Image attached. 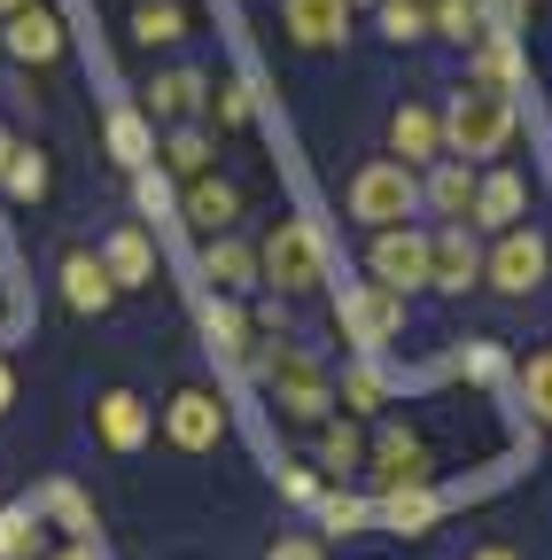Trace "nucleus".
I'll return each instance as SVG.
<instances>
[{
    "label": "nucleus",
    "instance_id": "30",
    "mask_svg": "<svg viewBox=\"0 0 552 560\" xmlns=\"http://www.w3.org/2000/svg\"><path fill=\"white\" fill-rule=\"evenodd\" d=\"M0 187H9V202H39V195H47V156L16 140V156L0 164Z\"/></svg>",
    "mask_w": 552,
    "mask_h": 560
},
{
    "label": "nucleus",
    "instance_id": "42",
    "mask_svg": "<svg viewBox=\"0 0 552 560\" xmlns=\"http://www.w3.org/2000/svg\"><path fill=\"white\" fill-rule=\"evenodd\" d=\"M9 405H16V366L0 359V412H9Z\"/></svg>",
    "mask_w": 552,
    "mask_h": 560
},
{
    "label": "nucleus",
    "instance_id": "44",
    "mask_svg": "<svg viewBox=\"0 0 552 560\" xmlns=\"http://www.w3.org/2000/svg\"><path fill=\"white\" fill-rule=\"evenodd\" d=\"M9 156H16V132H9V125H0V164H9Z\"/></svg>",
    "mask_w": 552,
    "mask_h": 560
},
{
    "label": "nucleus",
    "instance_id": "45",
    "mask_svg": "<svg viewBox=\"0 0 552 560\" xmlns=\"http://www.w3.org/2000/svg\"><path fill=\"white\" fill-rule=\"evenodd\" d=\"M16 9H32V0H0V16H16Z\"/></svg>",
    "mask_w": 552,
    "mask_h": 560
},
{
    "label": "nucleus",
    "instance_id": "5",
    "mask_svg": "<svg viewBox=\"0 0 552 560\" xmlns=\"http://www.w3.org/2000/svg\"><path fill=\"white\" fill-rule=\"evenodd\" d=\"M164 436H172V452H187V459L219 452V444H226V397L202 389V382L172 389V397H164Z\"/></svg>",
    "mask_w": 552,
    "mask_h": 560
},
{
    "label": "nucleus",
    "instance_id": "2",
    "mask_svg": "<svg viewBox=\"0 0 552 560\" xmlns=\"http://www.w3.org/2000/svg\"><path fill=\"white\" fill-rule=\"evenodd\" d=\"M342 210H351L359 226H404L412 210H421V172L412 164H397V156H374V164H359L351 172V187H342Z\"/></svg>",
    "mask_w": 552,
    "mask_h": 560
},
{
    "label": "nucleus",
    "instance_id": "24",
    "mask_svg": "<svg viewBox=\"0 0 552 560\" xmlns=\"http://www.w3.org/2000/svg\"><path fill=\"white\" fill-rule=\"evenodd\" d=\"M474 86L521 94V47H514V32H482L474 39Z\"/></svg>",
    "mask_w": 552,
    "mask_h": 560
},
{
    "label": "nucleus",
    "instance_id": "23",
    "mask_svg": "<svg viewBox=\"0 0 552 560\" xmlns=\"http://www.w3.org/2000/svg\"><path fill=\"white\" fill-rule=\"evenodd\" d=\"M436 514H444V499H436L428 482H421V490H381V499H374V522L397 529V537H428Z\"/></svg>",
    "mask_w": 552,
    "mask_h": 560
},
{
    "label": "nucleus",
    "instance_id": "8",
    "mask_svg": "<svg viewBox=\"0 0 552 560\" xmlns=\"http://www.w3.org/2000/svg\"><path fill=\"white\" fill-rule=\"evenodd\" d=\"M366 272L381 280V289H397V296L428 289V234L421 226H381L374 249H366Z\"/></svg>",
    "mask_w": 552,
    "mask_h": 560
},
{
    "label": "nucleus",
    "instance_id": "10",
    "mask_svg": "<svg viewBox=\"0 0 552 560\" xmlns=\"http://www.w3.org/2000/svg\"><path fill=\"white\" fill-rule=\"evenodd\" d=\"M428 289H444V296L482 289V242H474V226H436L428 234Z\"/></svg>",
    "mask_w": 552,
    "mask_h": 560
},
{
    "label": "nucleus",
    "instance_id": "41",
    "mask_svg": "<svg viewBox=\"0 0 552 560\" xmlns=\"http://www.w3.org/2000/svg\"><path fill=\"white\" fill-rule=\"evenodd\" d=\"M47 560H102V545H94V537H71V545H62V552H47Z\"/></svg>",
    "mask_w": 552,
    "mask_h": 560
},
{
    "label": "nucleus",
    "instance_id": "25",
    "mask_svg": "<svg viewBox=\"0 0 552 560\" xmlns=\"http://www.w3.org/2000/svg\"><path fill=\"white\" fill-rule=\"evenodd\" d=\"M202 335H211L219 359H242V350L257 342V327H249V312L234 296H202Z\"/></svg>",
    "mask_w": 552,
    "mask_h": 560
},
{
    "label": "nucleus",
    "instance_id": "33",
    "mask_svg": "<svg viewBox=\"0 0 552 560\" xmlns=\"http://www.w3.org/2000/svg\"><path fill=\"white\" fill-rule=\"evenodd\" d=\"M39 529H47V522H39L32 506H9V514H0V560H32V552H39Z\"/></svg>",
    "mask_w": 552,
    "mask_h": 560
},
{
    "label": "nucleus",
    "instance_id": "12",
    "mask_svg": "<svg viewBox=\"0 0 552 560\" xmlns=\"http://www.w3.org/2000/svg\"><path fill=\"white\" fill-rule=\"evenodd\" d=\"M389 156L412 164V172L436 164V156H444V117H436L428 102H397V109H389Z\"/></svg>",
    "mask_w": 552,
    "mask_h": 560
},
{
    "label": "nucleus",
    "instance_id": "28",
    "mask_svg": "<svg viewBox=\"0 0 552 560\" xmlns=\"http://www.w3.org/2000/svg\"><path fill=\"white\" fill-rule=\"evenodd\" d=\"M428 9V39H482V0H421Z\"/></svg>",
    "mask_w": 552,
    "mask_h": 560
},
{
    "label": "nucleus",
    "instance_id": "38",
    "mask_svg": "<svg viewBox=\"0 0 552 560\" xmlns=\"http://www.w3.org/2000/svg\"><path fill=\"white\" fill-rule=\"evenodd\" d=\"M281 499H296V506H319V475H312V467H281Z\"/></svg>",
    "mask_w": 552,
    "mask_h": 560
},
{
    "label": "nucleus",
    "instance_id": "6",
    "mask_svg": "<svg viewBox=\"0 0 552 560\" xmlns=\"http://www.w3.org/2000/svg\"><path fill=\"white\" fill-rule=\"evenodd\" d=\"M257 272L272 280V289H289V296L319 289V272H327V257H319V234H312L304 219H281V226L265 234V249H257Z\"/></svg>",
    "mask_w": 552,
    "mask_h": 560
},
{
    "label": "nucleus",
    "instance_id": "15",
    "mask_svg": "<svg viewBox=\"0 0 552 560\" xmlns=\"http://www.w3.org/2000/svg\"><path fill=\"white\" fill-rule=\"evenodd\" d=\"M281 32L296 47H342L351 39V0H281Z\"/></svg>",
    "mask_w": 552,
    "mask_h": 560
},
{
    "label": "nucleus",
    "instance_id": "19",
    "mask_svg": "<svg viewBox=\"0 0 552 560\" xmlns=\"http://www.w3.org/2000/svg\"><path fill=\"white\" fill-rule=\"evenodd\" d=\"M211 102V79H202L195 62H172V70H156V86H149V117H164V125H195V109Z\"/></svg>",
    "mask_w": 552,
    "mask_h": 560
},
{
    "label": "nucleus",
    "instance_id": "39",
    "mask_svg": "<svg viewBox=\"0 0 552 560\" xmlns=\"http://www.w3.org/2000/svg\"><path fill=\"white\" fill-rule=\"evenodd\" d=\"M265 560H327V545H319V537H272Z\"/></svg>",
    "mask_w": 552,
    "mask_h": 560
},
{
    "label": "nucleus",
    "instance_id": "4",
    "mask_svg": "<svg viewBox=\"0 0 552 560\" xmlns=\"http://www.w3.org/2000/svg\"><path fill=\"white\" fill-rule=\"evenodd\" d=\"M257 374L272 382V397H281L289 420H327V412H334V382L304 359V350H281V342H272L265 359H257Z\"/></svg>",
    "mask_w": 552,
    "mask_h": 560
},
{
    "label": "nucleus",
    "instance_id": "34",
    "mask_svg": "<svg viewBox=\"0 0 552 560\" xmlns=\"http://www.w3.org/2000/svg\"><path fill=\"white\" fill-rule=\"evenodd\" d=\"M521 405H529L537 429H552V350H537V359L521 366Z\"/></svg>",
    "mask_w": 552,
    "mask_h": 560
},
{
    "label": "nucleus",
    "instance_id": "11",
    "mask_svg": "<svg viewBox=\"0 0 552 560\" xmlns=\"http://www.w3.org/2000/svg\"><path fill=\"white\" fill-rule=\"evenodd\" d=\"M179 219L211 242V234H234V219H242V187L234 179H219V172H202V179H187V195H179Z\"/></svg>",
    "mask_w": 552,
    "mask_h": 560
},
{
    "label": "nucleus",
    "instance_id": "21",
    "mask_svg": "<svg viewBox=\"0 0 552 560\" xmlns=\"http://www.w3.org/2000/svg\"><path fill=\"white\" fill-rule=\"evenodd\" d=\"M102 272L117 280V289H149V280H156V242H149L141 226H109V242H102Z\"/></svg>",
    "mask_w": 552,
    "mask_h": 560
},
{
    "label": "nucleus",
    "instance_id": "14",
    "mask_svg": "<svg viewBox=\"0 0 552 560\" xmlns=\"http://www.w3.org/2000/svg\"><path fill=\"white\" fill-rule=\"evenodd\" d=\"M55 280H62V304H71L79 319H94V312H109V296H117V280L102 272V249H62V265H55Z\"/></svg>",
    "mask_w": 552,
    "mask_h": 560
},
{
    "label": "nucleus",
    "instance_id": "35",
    "mask_svg": "<svg viewBox=\"0 0 552 560\" xmlns=\"http://www.w3.org/2000/svg\"><path fill=\"white\" fill-rule=\"evenodd\" d=\"M359 459H366V436L351 429V420H327V429H319V467L342 475V467H359Z\"/></svg>",
    "mask_w": 552,
    "mask_h": 560
},
{
    "label": "nucleus",
    "instance_id": "7",
    "mask_svg": "<svg viewBox=\"0 0 552 560\" xmlns=\"http://www.w3.org/2000/svg\"><path fill=\"white\" fill-rule=\"evenodd\" d=\"M334 319H342V335H351L359 350H389L404 335V296L381 289V280H359V289H342Z\"/></svg>",
    "mask_w": 552,
    "mask_h": 560
},
{
    "label": "nucleus",
    "instance_id": "36",
    "mask_svg": "<svg viewBox=\"0 0 552 560\" xmlns=\"http://www.w3.org/2000/svg\"><path fill=\"white\" fill-rule=\"evenodd\" d=\"M381 397H389V374H381L374 359H366V366H351V374H342V405H351V412H374Z\"/></svg>",
    "mask_w": 552,
    "mask_h": 560
},
{
    "label": "nucleus",
    "instance_id": "3",
    "mask_svg": "<svg viewBox=\"0 0 552 560\" xmlns=\"http://www.w3.org/2000/svg\"><path fill=\"white\" fill-rule=\"evenodd\" d=\"M544 272H552V242L537 226H506L482 249V289H498V296H537Z\"/></svg>",
    "mask_w": 552,
    "mask_h": 560
},
{
    "label": "nucleus",
    "instance_id": "43",
    "mask_svg": "<svg viewBox=\"0 0 552 560\" xmlns=\"http://www.w3.org/2000/svg\"><path fill=\"white\" fill-rule=\"evenodd\" d=\"M474 560H521V552H514V545H482Z\"/></svg>",
    "mask_w": 552,
    "mask_h": 560
},
{
    "label": "nucleus",
    "instance_id": "13",
    "mask_svg": "<svg viewBox=\"0 0 552 560\" xmlns=\"http://www.w3.org/2000/svg\"><path fill=\"white\" fill-rule=\"evenodd\" d=\"M521 210H529V179L521 172H474V210H467V226H491V234H506V226H521Z\"/></svg>",
    "mask_w": 552,
    "mask_h": 560
},
{
    "label": "nucleus",
    "instance_id": "16",
    "mask_svg": "<svg viewBox=\"0 0 552 560\" xmlns=\"http://www.w3.org/2000/svg\"><path fill=\"white\" fill-rule=\"evenodd\" d=\"M366 459H374V482H381V490H421V482H428V444L404 436V429H381V436L366 444Z\"/></svg>",
    "mask_w": 552,
    "mask_h": 560
},
{
    "label": "nucleus",
    "instance_id": "29",
    "mask_svg": "<svg viewBox=\"0 0 552 560\" xmlns=\"http://www.w3.org/2000/svg\"><path fill=\"white\" fill-rule=\"evenodd\" d=\"M39 522L71 529V537H94V506H86V490H79V482H47V514H39Z\"/></svg>",
    "mask_w": 552,
    "mask_h": 560
},
{
    "label": "nucleus",
    "instance_id": "1",
    "mask_svg": "<svg viewBox=\"0 0 552 560\" xmlns=\"http://www.w3.org/2000/svg\"><path fill=\"white\" fill-rule=\"evenodd\" d=\"M436 117H444V156L482 164V156H498L506 140H514L521 102H514V94H498V86H459V94H451V109H436Z\"/></svg>",
    "mask_w": 552,
    "mask_h": 560
},
{
    "label": "nucleus",
    "instance_id": "9",
    "mask_svg": "<svg viewBox=\"0 0 552 560\" xmlns=\"http://www.w3.org/2000/svg\"><path fill=\"white\" fill-rule=\"evenodd\" d=\"M62 47H71V32H62V16L47 9V0H32V9H16V16H0V55H9V62L47 70V62H62Z\"/></svg>",
    "mask_w": 552,
    "mask_h": 560
},
{
    "label": "nucleus",
    "instance_id": "17",
    "mask_svg": "<svg viewBox=\"0 0 552 560\" xmlns=\"http://www.w3.org/2000/svg\"><path fill=\"white\" fill-rule=\"evenodd\" d=\"M149 429H156V420H149V405L132 397V389H102V397H94V436H102L109 452H141Z\"/></svg>",
    "mask_w": 552,
    "mask_h": 560
},
{
    "label": "nucleus",
    "instance_id": "37",
    "mask_svg": "<svg viewBox=\"0 0 552 560\" xmlns=\"http://www.w3.org/2000/svg\"><path fill=\"white\" fill-rule=\"evenodd\" d=\"M202 109H211L219 125H249V79H226V86H211V102H202Z\"/></svg>",
    "mask_w": 552,
    "mask_h": 560
},
{
    "label": "nucleus",
    "instance_id": "32",
    "mask_svg": "<svg viewBox=\"0 0 552 560\" xmlns=\"http://www.w3.org/2000/svg\"><path fill=\"white\" fill-rule=\"evenodd\" d=\"M374 522L366 499H342V490H319V537H359Z\"/></svg>",
    "mask_w": 552,
    "mask_h": 560
},
{
    "label": "nucleus",
    "instance_id": "22",
    "mask_svg": "<svg viewBox=\"0 0 552 560\" xmlns=\"http://www.w3.org/2000/svg\"><path fill=\"white\" fill-rule=\"evenodd\" d=\"M102 140H109V156L125 164V172H149L156 164V125H149V109H109V125H102Z\"/></svg>",
    "mask_w": 552,
    "mask_h": 560
},
{
    "label": "nucleus",
    "instance_id": "20",
    "mask_svg": "<svg viewBox=\"0 0 552 560\" xmlns=\"http://www.w3.org/2000/svg\"><path fill=\"white\" fill-rule=\"evenodd\" d=\"M421 202L436 210L444 226H467V210H474V164L436 156V164H428V179H421Z\"/></svg>",
    "mask_w": 552,
    "mask_h": 560
},
{
    "label": "nucleus",
    "instance_id": "18",
    "mask_svg": "<svg viewBox=\"0 0 552 560\" xmlns=\"http://www.w3.org/2000/svg\"><path fill=\"white\" fill-rule=\"evenodd\" d=\"M202 280H211V296H242V289H257V249L242 242V234H211L202 242Z\"/></svg>",
    "mask_w": 552,
    "mask_h": 560
},
{
    "label": "nucleus",
    "instance_id": "26",
    "mask_svg": "<svg viewBox=\"0 0 552 560\" xmlns=\"http://www.w3.org/2000/svg\"><path fill=\"white\" fill-rule=\"evenodd\" d=\"M156 156H164V172H179V179H202V172L219 164V149H211V132H202V125H172Z\"/></svg>",
    "mask_w": 552,
    "mask_h": 560
},
{
    "label": "nucleus",
    "instance_id": "31",
    "mask_svg": "<svg viewBox=\"0 0 552 560\" xmlns=\"http://www.w3.org/2000/svg\"><path fill=\"white\" fill-rule=\"evenodd\" d=\"M374 24H381V39H389V47L428 39V9H421V0H381V9H374Z\"/></svg>",
    "mask_w": 552,
    "mask_h": 560
},
{
    "label": "nucleus",
    "instance_id": "40",
    "mask_svg": "<svg viewBox=\"0 0 552 560\" xmlns=\"http://www.w3.org/2000/svg\"><path fill=\"white\" fill-rule=\"evenodd\" d=\"M132 179H141V210H172V187H164L156 164H149V172H132Z\"/></svg>",
    "mask_w": 552,
    "mask_h": 560
},
{
    "label": "nucleus",
    "instance_id": "27",
    "mask_svg": "<svg viewBox=\"0 0 552 560\" xmlns=\"http://www.w3.org/2000/svg\"><path fill=\"white\" fill-rule=\"evenodd\" d=\"M132 39L141 47H179L187 39V9L179 0H141V9H132Z\"/></svg>",
    "mask_w": 552,
    "mask_h": 560
}]
</instances>
